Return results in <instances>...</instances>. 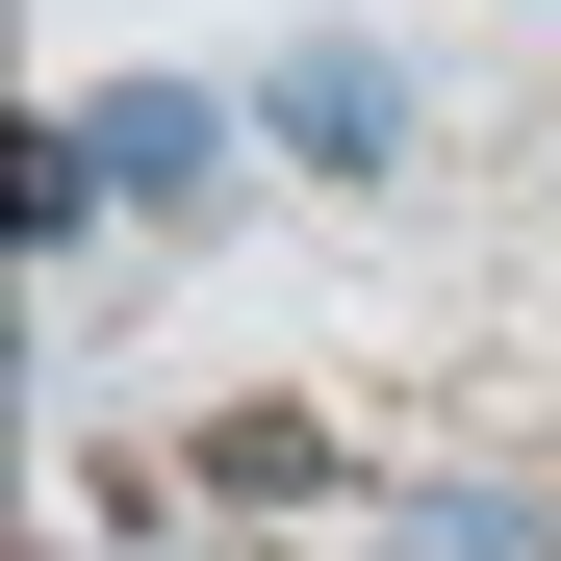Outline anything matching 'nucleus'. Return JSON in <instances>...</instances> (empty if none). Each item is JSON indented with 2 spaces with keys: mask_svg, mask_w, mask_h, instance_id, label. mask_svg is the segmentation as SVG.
Segmentation results:
<instances>
[{
  "mask_svg": "<svg viewBox=\"0 0 561 561\" xmlns=\"http://www.w3.org/2000/svg\"><path fill=\"white\" fill-rule=\"evenodd\" d=\"M77 153H103V205H153V230L230 205V103H205V77H103V103H77Z\"/></svg>",
  "mask_w": 561,
  "mask_h": 561,
  "instance_id": "nucleus-1",
  "label": "nucleus"
},
{
  "mask_svg": "<svg viewBox=\"0 0 561 561\" xmlns=\"http://www.w3.org/2000/svg\"><path fill=\"white\" fill-rule=\"evenodd\" d=\"M255 128L307 153V179H383V153H409V77H383V51H280V77H255Z\"/></svg>",
  "mask_w": 561,
  "mask_h": 561,
  "instance_id": "nucleus-2",
  "label": "nucleus"
},
{
  "mask_svg": "<svg viewBox=\"0 0 561 561\" xmlns=\"http://www.w3.org/2000/svg\"><path fill=\"white\" fill-rule=\"evenodd\" d=\"M205 485L230 511H332V409H205Z\"/></svg>",
  "mask_w": 561,
  "mask_h": 561,
  "instance_id": "nucleus-3",
  "label": "nucleus"
}]
</instances>
